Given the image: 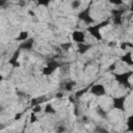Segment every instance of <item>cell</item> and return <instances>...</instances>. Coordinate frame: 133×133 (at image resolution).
Listing matches in <instances>:
<instances>
[{
    "label": "cell",
    "mask_w": 133,
    "mask_h": 133,
    "mask_svg": "<svg viewBox=\"0 0 133 133\" xmlns=\"http://www.w3.org/2000/svg\"><path fill=\"white\" fill-rule=\"evenodd\" d=\"M21 115H22V113H18V114H16V116H15V119H19V118L21 117Z\"/></svg>",
    "instance_id": "cell-22"
},
{
    "label": "cell",
    "mask_w": 133,
    "mask_h": 133,
    "mask_svg": "<svg viewBox=\"0 0 133 133\" xmlns=\"http://www.w3.org/2000/svg\"><path fill=\"white\" fill-rule=\"evenodd\" d=\"M125 101H126V96H123L121 98H114L113 99V107L116 109H119L122 111H125Z\"/></svg>",
    "instance_id": "cell-6"
},
{
    "label": "cell",
    "mask_w": 133,
    "mask_h": 133,
    "mask_svg": "<svg viewBox=\"0 0 133 133\" xmlns=\"http://www.w3.org/2000/svg\"><path fill=\"white\" fill-rule=\"evenodd\" d=\"M19 53H20V50H17L15 53H14V55H12V57L8 60V63L9 64H11L14 68H19L21 64H20V62L18 61V56H19Z\"/></svg>",
    "instance_id": "cell-9"
},
{
    "label": "cell",
    "mask_w": 133,
    "mask_h": 133,
    "mask_svg": "<svg viewBox=\"0 0 133 133\" xmlns=\"http://www.w3.org/2000/svg\"><path fill=\"white\" fill-rule=\"evenodd\" d=\"M78 18H79V20L83 21L84 24H86V25H88V26L94 23V20H92L91 16H90V4L78 15Z\"/></svg>",
    "instance_id": "cell-2"
},
{
    "label": "cell",
    "mask_w": 133,
    "mask_h": 133,
    "mask_svg": "<svg viewBox=\"0 0 133 133\" xmlns=\"http://www.w3.org/2000/svg\"><path fill=\"white\" fill-rule=\"evenodd\" d=\"M36 115H35V113L34 112H32L31 114H30V123L32 124V123H34V122H36Z\"/></svg>",
    "instance_id": "cell-19"
},
{
    "label": "cell",
    "mask_w": 133,
    "mask_h": 133,
    "mask_svg": "<svg viewBox=\"0 0 133 133\" xmlns=\"http://www.w3.org/2000/svg\"><path fill=\"white\" fill-rule=\"evenodd\" d=\"M6 2H7V0H0V7L4 6L6 4Z\"/></svg>",
    "instance_id": "cell-21"
},
{
    "label": "cell",
    "mask_w": 133,
    "mask_h": 133,
    "mask_svg": "<svg viewBox=\"0 0 133 133\" xmlns=\"http://www.w3.org/2000/svg\"><path fill=\"white\" fill-rule=\"evenodd\" d=\"M109 2H111L112 4H115V5H122L124 2L123 0H108Z\"/></svg>",
    "instance_id": "cell-18"
},
{
    "label": "cell",
    "mask_w": 133,
    "mask_h": 133,
    "mask_svg": "<svg viewBox=\"0 0 133 133\" xmlns=\"http://www.w3.org/2000/svg\"><path fill=\"white\" fill-rule=\"evenodd\" d=\"M131 75H132V72L123 73V74H115V75H114V78H115V80L118 81L119 84H123V85H125V86L131 87V84H130V82H129V78H130Z\"/></svg>",
    "instance_id": "cell-4"
},
{
    "label": "cell",
    "mask_w": 133,
    "mask_h": 133,
    "mask_svg": "<svg viewBox=\"0 0 133 133\" xmlns=\"http://www.w3.org/2000/svg\"><path fill=\"white\" fill-rule=\"evenodd\" d=\"M74 86H75V82H66V83L64 84V89L68 90V91H70V90L73 89Z\"/></svg>",
    "instance_id": "cell-14"
},
{
    "label": "cell",
    "mask_w": 133,
    "mask_h": 133,
    "mask_svg": "<svg viewBox=\"0 0 133 133\" xmlns=\"http://www.w3.org/2000/svg\"><path fill=\"white\" fill-rule=\"evenodd\" d=\"M72 37L73 39L77 43V44H80V43H84V39H85V34L83 31H74L72 33Z\"/></svg>",
    "instance_id": "cell-7"
},
{
    "label": "cell",
    "mask_w": 133,
    "mask_h": 133,
    "mask_svg": "<svg viewBox=\"0 0 133 133\" xmlns=\"http://www.w3.org/2000/svg\"><path fill=\"white\" fill-rule=\"evenodd\" d=\"M80 5H81V2H80L79 0H74V1L71 3L72 8H74V9H77V8H78Z\"/></svg>",
    "instance_id": "cell-15"
},
{
    "label": "cell",
    "mask_w": 133,
    "mask_h": 133,
    "mask_svg": "<svg viewBox=\"0 0 133 133\" xmlns=\"http://www.w3.org/2000/svg\"><path fill=\"white\" fill-rule=\"evenodd\" d=\"M60 66V63L58 62V61H56L55 59H51L47 64H46V66H44L43 69H42V73L44 74V75H50V74H52L57 68H59Z\"/></svg>",
    "instance_id": "cell-3"
},
{
    "label": "cell",
    "mask_w": 133,
    "mask_h": 133,
    "mask_svg": "<svg viewBox=\"0 0 133 133\" xmlns=\"http://www.w3.org/2000/svg\"><path fill=\"white\" fill-rule=\"evenodd\" d=\"M90 47H91V45H88L85 43H80V44H78V52L79 53H85Z\"/></svg>",
    "instance_id": "cell-11"
},
{
    "label": "cell",
    "mask_w": 133,
    "mask_h": 133,
    "mask_svg": "<svg viewBox=\"0 0 133 133\" xmlns=\"http://www.w3.org/2000/svg\"><path fill=\"white\" fill-rule=\"evenodd\" d=\"M122 61H125L126 63H128L129 65H132L133 64V60H132V54H131V52L129 51V52H127V53H125V55L122 57Z\"/></svg>",
    "instance_id": "cell-10"
},
{
    "label": "cell",
    "mask_w": 133,
    "mask_h": 133,
    "mask_svg": "<svg viewBox=\"0 0 133 133\" xmlns=\"http://www.w3.org/2000/svg\"><path fill=\"white\" fill-rule=\"evenodd\" d=\"M33 43L34 39L33 38H27L25 41L22 42V44L20 45V49H24V50H31L33 47Z\"/></svg>",
    "instance_id": "cell-8"
},
{
    "label": "cell",
    "mask_w": 133,
    "mask_h": 133,
    "mask_svg": "<svg viewBox=\"0 0 133 133\" xmlns=\"http://www.w3.org/2000/svg\"><path fill=\"white\" fill-rule=\"evenodd\" d=\"M108 23H109V20H106V21L101 22V23H99V24H97V25H89L86 30H87L97 41H101V39H102V35H101V32H100V29H101L102 27L106 26Z\"/></svg>",
    "instance_id": "cell-1"
},
{
    "label": "cell",
    "mask_w": 133,
    "mask_h": 133,
    "mask_svg": "<svg viewBox=\"0 0 133 133\" xmlns=\"http://www.w3.org/2000/svg\"><path fill=\"white\" fill-rule=\"evenodd\" d=\"M127 47H132V44L131 43H128V42H123L121 44V49L122 50H127Z\"/></svg>",
    "instance_id": "cell-16"
},
{
    "label": "cell",
    "mask_w": 133,
    "mask_h": 133,
    "mask_svg": "<svg viewBox=\"0 0 133 133\" xmlns=\"http://www.w3.org/2000/svg\"><path fill=\"white\" fill-rule=\"evenodd\" d=\"M45 112L46 113H51V114H54V113H56V110L50 105V104H48L46 107H45Z\"/></svg>",
    "instance_id": "cell-13"
},
{
    "label": "cell",
    "mask_w": 133,
    "mask_h": 133,
    "mask_svg": "<svg viewBox=\"0 0 133 133\" xmlns=\"http://www.w3.org/2000/svg\"><path fill=\"white\" fill-rule=\"evenodd\" d=\"M71 46H72V44H71V43L62 44V45H61V49H62V50H64V51H66V50H69V49L71 48Z\"/></svg>",
    "instance_id": "cell-17"
},
{
    "label": "cell",
    "mask_w": 133,
    "mask_h": 133,
    "mask_svg": "<svg viewBox=\"0 0 133 133\" xmlns=\"http://www.w3.org/2000/svg\"><path fill=\"white\" fill-rule=\"evenodd\" d=\"M89 91L95 95V96H103L105 95V87L102 84H94L92 86H90Z\"/></svg>",
    "instance_id": "cell-5"
},
{
    "label": "cell",
    "mask_w": 133,
    "mask_h": 133,
    "mask_svg": "<svg viewBox=\"0 0 133 133\" xmlns=\"http://www.w3.org/2000/svg\"><path fill=\"white\" fill-rule=\"evenodd\" d=\"M42 109L39 108V105L38 104H36V105H34V108H33V112L34 113H37V112H39Z\"/></svg>",
    "instance_id": "cell-20"
},
{
    "label": "cell",
    "mask_w": 133,
    "mask_h": 133,
    "mask_svg": "<svg viewBox=\"0 0 133 133\" xmlns=\"http://www.w3.org/2000/svg\"><path fill=\"white\" fill-rule=\"evenodd\" d=\"M27 38H28V32H27V31H22V32H20L19 36L17 37V41L23 42V41H25V39H27Z\"/></svg>",
    "instance_id": "cell-12"
}]
</instances>
